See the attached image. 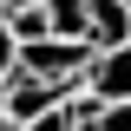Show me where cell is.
Masks as SVG:
<instances>
[{
	"instance_id": "obj_11",
	"label": "cell",
	"mask_w": 131,
	"mask_h": 131,
	"mask_svg": "<svg viewBox=\"0 0 131 131\" xmlns=\"http://www.w3.org/2000/svg\"><path fill=\"white\" fill-rule=\"evenodd\" d=\"M125 7H131V0H125Z\"/></svg>"
},
{
	"instance_id": "obj_6",
	"label": "cell",
	"mask_w": 131,
	"mask_h": 131,
	"mask_svg": "<svg viewBox=\"0 0 131 131\" xmlns=\"http://www.w3.org/2000/svg\"><path fill=\"white\" fill-rule=\"evenodd\" d=\"M85 131H131V98H112V105H98Z\"/></svg>"
},
{
	"instance_id": "obj_8",
	"label": "cell",
	"mask_w": 131,
	"mask_h": 131,
	"mask_svg": "<svg viewBox=\"0 0 131 131\" xmlns=\"http://www.w3.org/2000/svg\"><path fill=\"white\" fill-rule=\"evenodd\" d=\"M13 66V33H7V13H0V72Z\"/></svg>"
},
{
	"instance_id": "obj_9",
	"label": "cell",
	"mask_w": 131,
	"mask_h": 131,
	"mask_svg": "<svg viewBox=\"0 0 131 131\" xmlns=\"http://www.w3.org/2000/svg\"><path fill=\"white\" fill-rule=\"evenodd\" d=\"M13 7H39V0H0V13H13Z\"/></svg>"
},
{
	"instance_id": "obj_7",
	"label": "cell",
	"mask_w": 131,
	"mask_h": 131,
	"mask_svg": "<svg viewBox=\"0 0 131 131\" xmlns=\"http://www.w3.org/2000/svg\"><path fill=\"white\" fill-rule=\"evenodd\" d=\"M20 131H79V125L66 118V105H52V112H39V118H26Z\"/></svg>"
},
{
	"instance_id": "obj_1",
	"label": "cell",
	"mask_w": 131,
	"mask_h": 131,
	"mask_svg": "<svg viewBox=\"0 0 131 131\" xmlns=\"http://www.w3.org/2000/svg\"><path fill=\"white\" fill-rule=\"evenodd\" d=\"M85 59H92V46H85V39H59V33L13 46V66L33 72V79H46V85H79L85 79Z\"/></svg>"
},
{
	"instance_id": "obj_10",
	"label": "cell",
	"mask_w": 131,
	"mask_h": 131,
	"mask_svg": "<svg viewBox=\"0 0 131 131\" xmlns=\"http://www.w3.org/2000/svg\"><path fill=\"white\" fill-rule=\"evenodd\" d=\"M0 131H20V125H13V112H7V105H0Z\"/></svg>"
},
{
	"instance_id": "obj_2",
	"label": "cell",
	"mask_w": 131,
	"mask_h": 131,
	"mask_svg": "<svg viewBox=\"0 0 131 131\" xmlns=\"http://www.w3.org/2000/svg\"><path fill=\"white\" fill-rule=\"evenodd\" d=\"M85 92L98 98V105H112V98H131V39H118V46H98L92 59H85Z\"/></svg>"
},
{
	"instance_id": "obj_3",
	"label": "cell",
	"mask_w": 131,
	"mask_h": 131,
	"mask_svg": "<svg viewBox=\"0 0 131 131\" xmlns=\"http://www.w3.org/2000/svg\"><path fill=\"white\" fill-rule=\"evenodd\" d=\"M85 39H92V52L131 39V7L125 0H85Z\"/></svg>"
},
{
	"instance_id": "obj_5",
	"label": "cell",
	"mask_w": 131,
	"mask_h": 131,
	"mask_svg": "<svg viewBox=\"0 0 131 131\" xmlns=\"http://www.w3.org/2000/svg\"><path fill=\"white\" fill-rule=\"evenodd\" d=\"M7 33H13V46L20 39H46V7H13V13H7Z\"/></svg>"
},
{
	"instance_id": "obj_4",
	"label": "cell",
	"mask_w": 131,
	"mask_h": 131,
	"mask_svg": "<svg viewBox=\"0 0 131 131\" xmlns=\"http://www.w3.org/2000/svg\"><path fill=\"white\" fill-rule=\"evenodd\" d=\"M46 7V26L59 33V39H85V0H39ZM92 46V39H85Z\"/></svg>"
}]
</instances>
